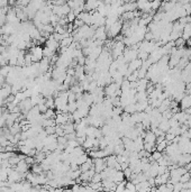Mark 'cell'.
I'll return each instance as SVG.
<instances>
[{"instance_id": "1", "label": "cell", "mask_w": 191, "mask_h": 192, "mask_svg": "<svg viewBox=\"0 0 191 192\" xmlns=\"http://www.w3.org/2000/svg\"><path fill=\"white\" fill-rule=\"evenodd\" d=\"M106 29H108V34H109L110 37H116L118 34L120 33L121 29H123V24L119 20H116V22H112L111 25L108 28H106Z\"/></svg>"}, {"instance_id": "2", "label": "cell", "mask_w": 191, "mask_h": 192, "mask_svg": "<svg viewBox=\"0 0 191 192\" xmlns=\"http://www.w3.org/2000/svg\"><path fill=\"white\" fill-rule=\"evenodd\" d=\"M180 106L182 110H185L191 107V95H184V97L180 100Z\"/></svg>"}, {"instance_id": "3", "label": "cell", "mask_w": 191, "mask_h": 192, "mask_svg": "<svg viewBox=\"0 0 191 192\" xmlns=\"http://www.w3.org/2000/svg\"><path fill=\"white\" fill-rule=\"evenodd\" d=\"M144 142H146V143H155L156 142V136H155L154 131L146 130L145 136H144Z\"/></svg>"}, {"instance_id": "4", "label": "cell", "mask_w": 191, "mask_h": 192, "mask_svg": "<svg viewBox=\"0 0 191 192\" xmlns=\"http://www.w3.org/2000/svg\"><path fill=\"white\" fill-rule=\"evenodd\" d=\"M124 179H125V174H124L123 170H119L116 172L115 176H114V182L115 183H119V182L124 181Z\"/></svg>"}, {"instance_id": "5", "label": "cell", "mask_w": 191, "mask_h": 192, "mask_svg": "<svg viewBox=\"0 0 191 192\" xmlns=\"http://www.w3.org/2000/svg\"><path fill=\"white\" fill-rule=\"evenodd\" d=\"M166 146H168V142H166V139H164L163 142L161 143H157L156 144V150H159V152H164L166 148Z\"/></svg>"}, {"instance_id": "6", "label": "cell", "mask_w": 191, "mask_h": 192, "mask_svg": "<svg viewBox=\"0 0 191 192\" xmlns=\"http://www.w3.org/2000/svg\"><path fill=\"white\" fill-rule=\"evenodd\" d=\"M151 3H152V10L155 11L162 6V0H152Z\"/></svg>"}, {"instance_id": "7", "label": "cell", "mask_w": 191, "mask_h": 192, "mask_svg": "<svg viewBox=\"0 0 191 192\" xmlns=\"http://www.w3.org/2000/svg\"><path fill=\"white\" fill-rule=\"evenodd\" d=\"M125 191H136V184H134L132 181L126 182V187H125Z\"/></svg>"}, {"instance_id": "8", "label": "cell", "mask_w": 191, "mask_h": 192, "mask_svg": "<svg viewBox=\"0 0 191 192\" xmlns=\"http://www.w3.org/2000/svg\"><path fill=\"white\" fill-rule=\"evenodd\" d=\"M163 155L162 152H159V150H154L153 153H152V157H153V160H155V161H157L159 159H161Z\"/></svg>"}, {"instance_id": "9", "label": "cell", "mask_w": 191, "mask_h": 192, "mask_svg": "<svg viewBox=\"0 0 191 192\" xmlns=\"http://www.w3.org/2000/svg\"><path fill=\"white\" fill-rule=\"evenodd\" d=\"M184 167L187 169V171H188V172H191V162L187 163V164L184 165Z\"/></svg>"}]
</instances>
